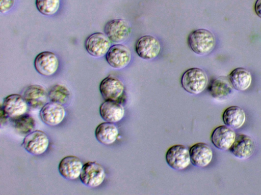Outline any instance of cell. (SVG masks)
<instances>
[{"instance_id": "30bf717a", "label": "cell", "mask_w": 261, "mask_h": 195, "mask_svg": "<svg viewBox=\"0 0 261 195\" xmlns=\"http://www.w3.org/2000/svg\"><path fill=\"white\" fill-rule=\"evenodd\" d=\"M108 64L116 69H122L127 67L132 59L129 49L121 44H115L110 47L106 55Z\"/></svg>"}, {"instance_id": "e0dca14e", "label": "cell", "mask_w": 261, "mask_h": 195, "mask_svg": "<svg viewBox=\"0 0 261 195\" xmlns=\"http://www.w3.org/2000/svg\"><path fill=\"white\" fill-rule=\"evenodd\" d=\"M23 97L29 107L34 109H41L48 103V92L42 86L37 84L31 85L24 90Z\"/></svg>"}, {"instance_id": "44dd1931", "label": "cell", "mask_w": 261, "mask_h": 195, "mask_svg": "<svg viewBox=\"0 0 261 195\" xmlns=\"http://www.w3.org/2000/svg\"><path fill=\"white\" fill-rule=\"evenodd\" d=\"M118 135V127L114 123L109 122L100 123L95 130L96 140L106 145L113 144L117 139Z\"/></svg>"}, {"instance_id": "7c38bea8", "label": "cell", "mask_w": 261, "mask_h": 195, "mask_svg": "<svg viewBox=\"0 0 261 195\" xmlns=\"http://www.w3.org/2000/svg\"><path fill=\"white\" fill-rule=\"evenodd\" d=\"M65 115L66 111L63 105L50 101L47 103L39 112L41 120L45 124L52 126L60 124Z\"/></svg>"}, {"instance_id": "5b68a950", "label": "cell", "mask_w": 261, "mask_h": 195, "mask_svg": "<svg viewBox=\"0 0 261 195\" xmlns=\"http://www.w3.org/2000/svg\"><path fill=\"white\" fill-rule=\"evenodd\" d=\"M103 167L96 161H88L83 165L80 179L85 185L91 188L100 186L106 178Z\"/></svg>"}, {"instance_id": "7a4b0ae2", "label": "cell", "mask_w": 261, "mask_h": 195, "mask_svg": "<svg viewBox=\"0 0 261 195\" xmlns=\"http://www.w3.org/2000/svg\"><path fill=\"white\" fill-rule=\"evenodd\" d=\"M182 88L189 93L199 94L202 93L208 85V77L201 69L192 68L188 69L181 78Z\"/></svg>"}, {"instance_id": "8fae6325", "label": "cell", "mask_w": 261, "mask_h": 195, "mask_svg": "<svg viewBox=\"0 0 261 195\" xmlns=\"http://www.w3.org/2000/svg\"><path fill=\"white\" fill-rule=\"evenodd\" d=\"M34 65L36 71L44 76H51L58 71L59 61L58 56L50 51H43L35 57Z\"/></svg>"}, {"instance_id": "ac0fdd59", "label": "cell", "mask_w": 261, "mask_h": 195, "mask_svg": "<svg viewBox=\"0 0 261 195\" xmlns=\"http://www.w3.org/2000/svg\"><path fill=\"white\" fill-rule=\"evenodd\" d=\"M191 163L199 168H205L211 162L213 152L208 145L203 142L195 144L190 148Z\"/></svg>"}, {"instance_id": "f1b7e54d", "label": "cell", "mask_w": 261, "mask_h": 195, "mask_svg": "<svg viewBox=\"0 0 261 195\" xmlns=\"http://www.w3.org/2000/svg\"><path fill=\"white\" fill-rule=\"evenodd\" d=\"M1 124H2L3 123H5L8 118H9V117L5 112V111L3 110L2 107H1Z\"/></svg>"}, {"instance_id": "603a6c76", "label": "cell", "mask_w": 261, "mask_h": 195, "mask_svg": "<svg viewBox=\"0 0 261 195\" xmlns=\"http://www.w3.org/2000/svg\"><path fill=\"white\" fill-rule=\"evenodd\" d=\"M228 77L233 88L238 91L247 90L252 82L251 73L243 68L234 69L230 72Z\"/></svg>"}, {"instance_id": "3957f363", "label": "cell", "mask_w": 261, "mask_h": 195, "mask_svg": "<svg viewBox=\"0 0 261 195\" xmlns=\"http://www.w3.org/2000/svg\"><path fill=\"white\" fill-rule=\"evenodd\" d=\"M99 91L105 101L122 102L125 98V88L123 83L119 78L109 75L100 83Z\"/></svg>"}, {"instance_id": "4fadbf2b", "label": "cell", "mask_w": 261, "mask_h": 195, "mask_svg": "<svg viewBox=\"0 0 261 195\" xmlns=\"http://www.w3.org/2000/svg\"><path fill=\"white\" fill-rule=\"evenodd\" d=\"M1 107L9 118L13 119L26 114L29 106L22 95L12 94L4 99Z\"/></svg>"}, {"instance_id": "4316f807", "label": "cell", "mask_w": 261, "mask_h": 195, "mask_svg": "<svg viewBox=\"0 0 261 195\" xmlns=\"http://www.w3.org/2000/svg\"><path fill=\"white\" fill-rule=\"evenodd\" d=\"M15 0H0V12L4 14L9 12L13 8Z\"/></svg>"}, {"instance_id": "7402d4cb", "label": "cell", "mask_w": 261, "mask_h": 195, "mask_svg": "<svg viewBox=\"0 0 261 195\" xmlns=\"http://www.w3.org/2000/svg\"><path fill=\"white\" fill-rule=\"evenodd\" d=\"M246 119V113L244 110L237 106L228 107L222 115V119L225 125L232 129L241 127L245 123Z\"/></svg>"}, {"instance_id": "52a82bcc", "label": "cell", "mask_w": 261, "mask_h": 195, "mask_svg": "<svg viewBox=\"0 0 261 195\" xmlns=\"http://www.w3.org/2000/svg\"><path fill=\"white\" fill-rule=\"evenodd\" d=\"M49 145L48 136L40 130L33 131L26 135L21 144L27 152L34 155L43 154L47 149Z\"/></svg>"}, {"instance_id": "5bb4252c", "label": "cell", "mask_w": 261, "mask_h": 195, "mask_svg": "<svg viewBox=\"0 0 261 195\" xmlns=\"http://www.w3.org/2000/svg\"><path fill=\"white\" fill-rule=\"evenodd\" d=\"M255 147V142L253 138L246 134H239L237 136L229 150L236 157L246 159L254 154Z\"/></svg>"}, {"instance_id": "ba28073f", "label": "cell", "mask_w": 261, "mask_h": 195, "mask_svg": "<svg viewBox=\"0 0 261 195\" xmlns=\"http://www.w3.org/2000/svg\"><path fill=\"white\" fill-rule=\"evenodd\" d=\"M137 54L141 58L152 60L156 58L161 50V45L159 40L151 35H145L140 37L135 45Z\"/></svg>"}, {"instance_id": "6da1fadb", "label": "cell", "mask_w": 261, "mask_h": 195, "mask_svg": "<svg viewBox=\"0 0 261 195\" xmlns=\"http://www.w3.org/2000/svg\"><path fill=\"white\" fill-rule=\"evenodd\" d=\"M190 48L196 54L205 55L210 54L216 46V39L210 30L199 28L192 31L188 37Z\"/></svg>"}, {"instance_id": "2e32d148", "label": "cell", "mask_w": 261, "mask_h": 195, "mask_svg": "<svg viewBox=\"0 0 261 195\" xmlns=\"http://www.w3.org/2000/svg\"><path fill=\"white\" fill-rule=\"evenodd\" d=\"M83 164L77 156L68 155L63 157L58 165V171L64 178L74 180L80 178Z\"/></svg>"}, {"instance_id": "d4e9b609", "label": "cell", "mask_w": 261, "mask_h": 195, "mask_svg": "<svg viewBox=\"0 0 261 195\" xmlns=\"http://www.w3.org/2000/svg\"><path fill=\"white\" fill-rule=\"evenodd\" d=\"M48 96L50 102L64 105L68 102L70 93L65 86L57 84L49 88L48 91Z\"/></svg>"}, {"instance_id": "9a60e30c", "label": "cell", "mask_w": 261, "mask_h": 195, "mask_svg": "<svg viewBox=\"0 0 261 195\" xmlns=\"http://www.w3.org/2000/svg\"><path fill=\"white\" fill-rule=\"evenodd\" d=\"M236 137L233 129L226 125H220L215 128L212 132L211 140L216 148L225 151L229 150Z\"/></svg>"}, {"instance_id": "d6986e66", "label": "cell", "mask_w": 261, "mask_h": 195, "mask_svg": "<svg viewBox=\"0 0 261 195\" xmlns=\"http://www.w3.org/2000/svg\"><path fill=\"white\" fill-rule=\"evenodd\" d=\"M99 114L106 122L117 123L121 121L125 114L121 103L112 101H105L99 107Z\"/></svg>"}, {"instance_id": "9c48e42d", "label": "cell", "mask_w": 261, "mask_h": 195, "mask_svg": "<svg viewBox=\"0 0 261 195\" xmlns=\"http://www.w3.org/2000/svg\"><path fill=\"white\" fill-rule=\"evenodd\" d=\"M111 42L105 34L98 32L89 36L85 46L88 53L95 57L106 56L111 47Z\"/></svg>"}, {"instance_id": "8992f818", "label": "cell", "mask_w": 261, "mask_h": 195, "mask_svg": "<svg viewBox=\"0 0 261 195\" xmlns=\"http://www.w3.org/2000/svg\"><path fill=\"white\" fill-rule=\"evenodd\" d=\"M165 158L169 167L179 171L186 169L191 163L190 149L181 144L170 147L166 153Z\"/></svg>"}, {"instance_id": "83f0119b", "label": "cell", "mask_w": 261, "mask_h": 195, "mask_svg": "<svg viewBox=\"0 0 261 195\" xmlns=\"http://www.w3.org/2000/svg\"><path fill=\"white\" fill-rule=\"evenodd\" d=\"M254 11L256 14L261 18V0H256L255 2Z\"/></svg>"}, {"instance_id": "cb8c5ba5", "label": "cell", "mask_w": 261, "mask_h": 195, "mask_svg": "<svg viewBox=\"0 0 261 195\" xmlns=\"http://www.w3.org/2000/svg\"><path fill=\"white\" fill-rule=\"evenodd\" d=\"M13 127L22 135H27L35 127V121L30 115L26 113L17 118L11 119Z\"/></svg>"}, {"instance_id": "ffe728a7", "label": "cell", "mask_w": 261, "mask_h": 195, "mask_svg": "<svg viewBox=\"0 0 261 195\" xmlns=\"http://www.w3.org/2000/svg\"><path fill=\"white\" fill-rule=\"evenodd\" d=\"M233 89L228 77L219 76L210 83L208 90L211 95L217 100H224L231 94Z\"/></svg>"}, {"instance_id": "277c9868", "label": "cell", "mask_w": 261, "mask_h": 195, "mask_svg": "<svg viewBox=\"0 0 261 195\" xmlns=\"http://www.w3.org/2000/svg\"><path fill=\"white\" fill-rule=\"evenodd\" d=\"M104 32L112 43L121 44L129 37L132 28L126 20L114 19L106 23L104 27Z\"/></svg>"}, {"instance_id": "484cf974", "label": "cell", "mask_w": 261, "mask_h": 195, "mask_svg": "<svg viewBox=\"0 0 261 195\" xmlns=\"http://www.w3.org/2000/svg\"><path fill=\"white\" fill-rule=\"evenodd\" d=\"M61 0H36L35 4L38 11L46 16H52L58 11Z\"/></svg>"}]
</instances>
